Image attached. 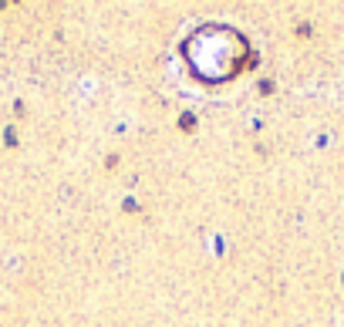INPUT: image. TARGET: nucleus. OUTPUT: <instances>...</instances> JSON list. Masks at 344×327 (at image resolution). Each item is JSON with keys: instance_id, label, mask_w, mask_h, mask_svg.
I'll list each match as a JSON object with an SVG mask.
<instances>
[{"instance_id": "nucleus-1", "label": "nucleus", "mask_w": 344, "mask_h": 327, "mask_svg": "<svg viewBox=\"0 0 344 327\" xmlns=\"http://www.w3.org/2000/svg\"><path fill=\"white\" fill-rule=\"evenodd\" d=\"M179 128H183V132H192V128H196V118H192V115H183V118H179Z\"/></svg>"}, {"instance_id": "nucleus-2", "label": "nucleus", "mask_w": 344, "mask_h": 327, "mask_svg": "<svg viewBox=\"0 0 344 327\" xmlns=\"http://www.w3.org/2000/svg\"><path fill=\"white\" fill-rule=\"evenodd\" d=\"M311 34H314L311 24H297V37H311Z\"/></svg>"}]
</instances>
